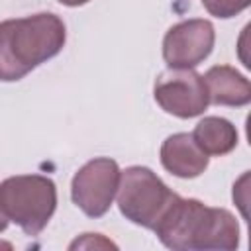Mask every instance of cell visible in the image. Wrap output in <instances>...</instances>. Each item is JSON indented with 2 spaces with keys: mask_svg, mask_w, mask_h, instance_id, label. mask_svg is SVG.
Wrapping results in <instances>:
<instances>
[{
  "mask_svg": "<svg viewBox=\"0 0 251 251\" xmlns=\"http://www.w3.org/2000/svg\"><path fill=\"white\" fill-rule=\"evenodd\" d=\"M153 231L165 247L176 251H231L239 245L235 216L224 208H210L196 198L176 196Z\"/></svg>",
  "mask_w": 251,
  "mask_h": 251,
  "instance_id": "6da1fadb",
  "label": "cell"
},
{
  "mask_svg": "<svg viewBox=\"0 0 251 251\" xmlns=\"http://www.w3.org/2000/svg\"><path fill=\"white\" fill-rule=\"evenodd\" d=\"M65 39L63 20L49 12L0 22V80L24 78L37 65L55 57Z\"/></svg>",
  "mask_w": 251,
  "mask_h": 251,
  "instance_id": "7a4b0ae2",
  "label": "cell"
},
{
  "mask_svg": "<svg viewBox=\"0 0 251 251\" xmlns=\"http://www.w3.org/2000/svg\"><path fill=\"white\" fill-rule=\"evenodd\" d=\"M57 208L55 182L41 175H18L0 184V210L27 235H37Z\"/></svg>",
  "mask_w": 251,
  "mask_h": 251,
  "instance_id": "3957f363",
  "label": "cell"
},
{
  "mask_svg": "<svg viewBox=\"0 0 251 251\" xmlns=\"http://www.w3.org/2000/svg\"><path fill=\"white\" fill-rule=\"evenodd\" d=\"M116 196L126 220L153 229L178 194L173 192L151 169L127 167L120 173Z\"/></svg>",
  "mask_w": 251,
  "mask_h": 251,
  "instance_id": "277c9868",
  "label": "cell"
},
{
  "mask_svg": "<svg viewBox=\"0 0 251 251\" xmlns=\"http://www.w3.org/2000/svg\"><path fill=\"white\" fill-rule=\"evenodd\" d=\"M120 173L122 171L114 159L98 157L88 161L73 176V202L90 218L104 216L118 192Z\"/></svg>",
  "mask_w": 251,
  "mask_h": 251,
  "instance_id": "5b68a950",
  "label": "cell"
},
{
  "mask_svg": "<svg viewBox=\"0 0 251 251\" xmlns=\"http://www.w3.org/2000/svg\"><path fill=\"white\" fill-rule=\"evenodd\" d=\"M155 100L167 114L184 120L200 116L210 104L204 78L192 69L163 73L155 82Z\"/></svg>",
  "mask_w": 251,
  "mask_h": 251,
  "instance_id": "8992f818",
  "label": "cell"
},
{
  "mask_svg": "<svg viewBox=\"0 0 251 251\" xmlns=\"http://www.w3.org/2000/svg\"><path fill=\"white\" fill-rule=\"evenodd\" d=\"M216 31L208 20H184L173 25L163 39V57L171 69H194L214 47Z\"/></svg>",
  "mask_w": 251,
  "mask_h": 251,
  "instance_id": "52a82bcc",
  "label": "cell"
},
{
  "mask_svg": "<svg viewBox=\"0 0 251 251\" xmlns=\"http://www.w3.org/2000/svg\"><path fill=\"white\" fill-rule=\"evenodd\" d=\"M163 167L180 178H194L208 167V155L196 145L190 133H175L161 145Z\"/></svg>",
  "mask_w": 251,
  "mask_h": 251,
  "instance_id": "ba28073f",
  "label": "cell"
},
{
  "mask_svg": "<svg viewBox=\"0 0 251 251\" xmlns=\"http://www.w3.org/2000/svg\"><path fill=\"white\" fill-rule=\"evenodd\" d=\"M208 100L218 106H245L251 102V84L229 65H216L204 76Z\"/></svg>",
  "mask_w": 251,
  "mask_h": 251,
  "instance_id": "9c48e42d",
  "label": "cell"
},
{
  "mask_svg": "<svg viewBox=\"0 0 251 251\" xmlns=\"http://www.w3.org/2000/svg\"><path fill=\"white\" fill-rule=\"evenodd\" d=\"M190 135L206 155H214V157L227 155L237 145L235 126L229 120L218 116H208L200 120Z\"/></svg>",
  "mask_w": 251,
  "mask_h": 251,
  "instance_id": "30bf717a",
  "label": "cell"
},
{
  "mask_svg": "<svg viewBox=\"0 0 251 251\" xmlns=\"http://www.w3.org/2000/svg\"><path fill=\"white\" fill-rule=\"evenodd\" d=\"M202 4L216 18H233L243 12L251 0H202Z\"/></svg>",
  "mask_w": 251,
  "mask_h": 251,
  "instance_id": "8fae6325",
  "label": "cell"
},
{
  "mask_svg": "<svg viewBox=\"0 0 251 251\" xmlns=\"http://www.w3.org/2000/svg\"><path fill=\"white\" fill-rule=\"evenodd\" d=\"M61 4H65V6H82V4H86L88 0H59Z\"/></svg>",
  "mask_w": 251,
  "mask_h": 251,
  "instance_id": "7c38bea8",
  "label": "cell"
},
{
  "mask_svg": "<svg viewBox=\"0 0 251 251\" xmlns=\"http://www.w3.org/2000/svg\"><path fill=\"white\" fill-rule=\"evenodd\" d=\"M6 226H8V218L4 216V212L0 210V231H4L6 229Z\"/></svg>",
  "mask_w": 251,
  "mask_h": 251,
  "instance_id": "4fadbf2b",
  "label": "cell"
}]
</instances>
